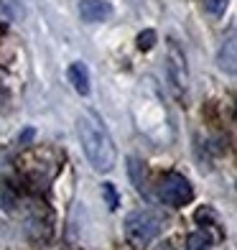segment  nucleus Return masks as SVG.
<instances>
[{
  "label": "nucleus",
  "instance_id": "obj_1",
  "mask_svg": "<svg viewBox=\"0 0 237 250\" xmlns=\"http://www.w3.org/2000/svg\"><path fill=\"white\" fill-rule=\"evenodd\" d=\"M77 130H79L82 151L87 156L89 166L99 174H110L118 164V148H115V141H112L105 120L95 110H84L77 120Z\"/></svg>",
  "mask_w": 237,
  "mask_h": 250
},
{
  "label": "nucleus",
  "instance_id": "obj_2",
  "mask_svg": "<svg viewBox=\"0 0 237 250\" xmlns=\"http://www.w3.org/2000/svg\"><path fill=\"white\" fill-rule=\"evenodd\" d=\"M122 230H125V240H128L130 248L145 250L158 235H161L163 220L158 217L153 209H135V212H130L125 217Z\"/></svg>",
  "mask_w": 237,
  "mask_h": 250
},
{
  "label": "nucleus",
  "instance_id": "obj_3",
  "mask_svg": "<svg viewBox=\"0 0 237 250\" xmlns=\"http://www.w3.org/2000/svg\"><path fill=\"white\" fill-rule=\"evenodd\" d=\"M156 194L161 199L166 207H184L194 199V187H191V181L184 176V174H176V171H168L158 179V187H156Z\"/></svg>",
  "mask_w": 237,
  "mask_h": 250
},
{
  "label": "nucleus",
  "instance_id": "obj_4",
  "mask_svg": "<svg viewBox=\"0 0 237 250\" xmlns=\"http://www.w3.org/2000/svg\"><path fill=\"white\" fill-rule=\"evenodd\" d=\"M166 77L168 84L174 87V92L181 97L189 87V69H186V56L181 51V46L168 39V54H166Z\"/></svg>",
  "mask_w": 237,
  "mask_h": 250
},
{
  "label": "nucleus",
  "instance_id": "obj_5",
  "mask_svg": "<svg viewBox=\"0 0 237 250\" xmlns=\"http://www.w3.org/2000/svg\"><path fill=\"white\" fill-rule=\"evenodd\" d=\"M23 209H26L28 232H33L36 237H43V240H46V237L51 235V212H49V207L41 199H26Z\"/></svg>",
  "mask_w": 237,
  "mask_h": 250
},
{
  "label": "nucleus",
  "instance_id": "obj_6",
  "mask_svg": "<svg viewBox=\"0 0 237 250\" xmlns=\"http://www.w3.org/2000/svg\"><path fill=\"white\" fill-rule=\"evenodd\" d=\"M79 16L87 23H102L112 16V5L107 0H79Z\"/></svg>",
  "mask_w": 237,
  "mask_h": 250
},
{
  "label": "nucleus",
  "instance_id": "obj_7",
  "mask_svg": "<svg viewBox=\"0 0 237 250\" xmlns=\"http://www.w3.org/2000/svg\"><path fill=\"white\" fill-rule=\"evenodd\" d=\"M66 77H69V84L74 87L77 95H82V97L89 95V84H92V82H89V69H87V64L72 62L69 69H66Z\"/></svg>",
  "mask_w": 237,
  "mask_h": 250
},
{
  "label": "nucleus",
  "instance_id": "obj_8",
  "mask_svg": "<svg viewBox=\"0 0 237 250\" xmlns=\"http://www.w3.org/2000/svg\"><path fill=\"white\" fill-rule=\"evenodd\" d=\"M217 64H219V69L222 72H227V74H235L237 69V43H235V28H230V36L227 41L222 43V49L217 54Z\"/></svg>",
  "mask_w": 237,
  "mask_h": 250
},
{
  "label": "nucleus",
  "instance_id": "obj_9",
  "mask_svg": "<svg viewBox=\"0 0 237 250\" xmlns=\"http://www.w3.org/2000/svg\"><path fill=\"white\" fill-rule=\"evenodd\" d=\"M209 245H212V237H209V232H204V230L191 232L189 240H186V250H209Z\"/></svg>",
  "mask_w": 237,
  "mask_h": 250
},
{
  "label": "nucleus",
  "instance_id": "obj_10",
  "mask_svg": "<svg viewBox=\"0 0 237 250\" xmlns=\"http://www.w3.org/2000/svg\"><path fill=\"white\" fill-rule=\"evenodd\" d=\"M130 176H133V184L135 189L140 191V194H145V171H143V164L138 161V158H130Z\"/></svg>",
  "mask_w": 237,
  "mask_h": 250
},
{
  "label": "nucleus",
  "instance_id": "obj_11",
  "mask_svg": "<svg viewBox=\"0 0 237 250\" xmlns=\"http://www.w3.org/2000/svg\"><path fill=\"white\" fill-rule=\"evenodd\" d=\"M102 197H105V204L110 212H115L120 207V199H118V191H115V184H110V181H105L102 184Z\"/></svg>",
  "mask_w": 237,
  "mask_h": 250
},
{
  "label": "nucleus",
  "instance_id": "obj_12",
  "mask_svg": "<svg viewBox=\"0 0 237 250\" xmlns=\"http://www.w3.org/2000/svg\"><path fill=\"white\" fill-rule=\"evenodd\" d=\"M204 10L212 18H219L227 10V0H204Z\"/></svg>",
  "mask_w": 237,
  "mask_h": 250
},
{
  "label": "nucleus",
  "instance_id": "obj_13",
  "mask_svg": "<svg viewBox=\"0 0 237 250\" xmlns=\"http://www.w3.org/2000/svg\"><path fill=\"white\" fill-rule=\"evenodd\" d=\"M153 43H156V31L145 28L140 36H138V49H140V51H151V49H153Z\"/></svg>",
  "mask_w": 237,
  "mask_h": 250
},
{
  "label": "nucleus",
  "instance_id": "obj_14",
  "mask_svg": "<svg viewBox=\"0 0 237 250\" xmlns=\"http://www.w3.org/2000/svg\"><path fill=\"white\" fill-rule=\"evenodd\" d=\"M31 138H33V130L28 128V130H26V133H23V135H20V138H18V143H28Z\"/></svg>",
  "mask_w": 237,
  "mask_h": 250
}]
</instances>
